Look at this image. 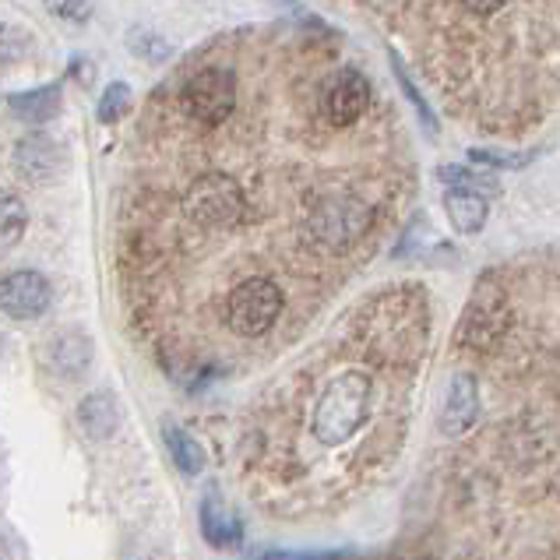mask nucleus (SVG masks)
<instances>
[{"label": "nucleus", "mask_w": 560, "mask_h": 560, "mask_svg": "<svg viewBox=\"0 0 560 560\" xmlns=\"http://www.w3.org/2000/svg\"><path fill=\"white\" fill-rule=\"evenodd\" d=\"M117 423H120V406H117L114 395H106V392L89 395L85 402L78 406V427H82L85 434L95 438V441L114 434Z\"/></svg>", "instance_id": "nucleus-10"}, {"label": "nucleus", "mask_w": 560, "mask_h": 560, "mask_svg": "<svg viewBox=\"0 0 560 560\" xmlns=\"http://www.w3.org/2000/svg\"><path fill=\"white\" fill-rule=\"evenodd\" d=\"M124 166V317L187 388L296 346L416 195L398 106L322 22L195 46L141 106Z\"/></svg>", "instance_id": "nucleus-1"}, {"label": "nucleus", "mask_w": 560, "mask_h": 560, "mask_svg": "<svg viewBox=\"0 0 560 560\" xmlns=\"http://www.w3.org/2000/svg\"><path fill=\"white\" fill-rule=\"evenodd\" d=\"M22 54H28V36L14 25H0V68L14 63Z\"/></svg>", "instance_id": "nucleus-19"}, {"label": "nucleus", "mask_w": 560, "mask_h": 560, "mask_svg": "<svg viewBox=\"0 0 560 560\" xmlns=\"http://www.w3.org/2000/svg\"><path fill=\"white\" fill-rule=\"evenodd\" d=\"M201 533L205 539L212 542V547H236L240 542V522L226 511V504H222L219 498H208L201 504Z\"/></svg>", "instance_id": "nucleus-11"}, {"label": "nucleus", "mask_w": 560, "mask_h": 560, "mask_svg": "<svg viewBox=\"0 0 560 560\" xmlns=\"http://www.w3.org/2000/svg\"><path fill=\"white\" fill-rule=\"evenodd\" d=\"M392 71H395V78L402 82V92L412 100V109H416V117L423 120V127L430 135H438V120H434V109H430V103L423 100V92L416 89V82H412V74H409V68H406V60L398 57V54H392Z\"/></svg>", "instance_id": "nucleus-16"}, {"label": "nucleus", "mask_w": 560, "mask_h": 560, "mask_svg": "<svg viewBox=\"0 0 560 560\" xmlns=\"http://www.w3.org/2000/svg\"><path fill=\"white\" fill-rule=\"evenodd\" d=\"M504 331L462 363L479 423L441 479L444 539L476 560H560V247L490 268Z\"/></svg>", "instance_id": "nucleus-3"}, {"label": "nucleus", "mask_w": 560, "mask_h": 560, "mask_svg": "<svg viewBox=\"0 0 560 560\" xmlns=\"http://www.w3.org/2000/svg\"><path fill=\"white\" fill-rule=\"evenodd\" d=\"M444 215L462 236H476L483 230V222L490 215L487 198L472 195V190H447L444 195Z\"/></svg>", "instance_id": "nucleus-9"}, {"label": "nucleus", "mask_w": 560, "mask_h": 560, "mask_svg": "<svg viewBox=\"0 0 560 560\" xmlns=\"http://www.w3.org/2000/svg\"><path fill=\"white\" fill-rule=\"evenodd\" d=\"M127 106H131V89H127L124 82L109 85V89H106V95L100 100V120H106V124L120 120V114H124Z\"/></svg>", "instance_id": "nucleus-18"}, {"label": "nucleus", "mask_w": 560, "mask_h": 560, "mask_svg": "<svg viewBox=\"0 0 560 560\" xmlns=\"http://www.w3.org/2000/svg\"><path fill=\"white\" fill-rule=\"evenodd\" d=\"M476 423H479V388H476V377L469 371H455L452 384H447L444 412H441V434L452 438V441H462Z\"/></svg>", "instance_id": "nucleus-7"}, {"label": "nucleus", "mask_w": 560, "mask_h": 560, "mask_svg": "<svg viewBox=\"0 0 560 560\" xmlns=\"http://www.w3.org/2000/svg\"><path fill=\"white\" fill-rule=\"evenodd\" d=\"M54 14H63V19H89L92 8H74V4H60L54 8Z\"/></svg>", "instance_id": "nucleus-20"}, {"label": "nucleus", "mask_w": 560, "mask_h": 560, "mask_svg": "<svg viewBox=\"0 0 560 560\" xmlns=\"http://www.w3.org/2000/svg\"><path fill=\"white\" fill-rule=\"evenodd\" d=\"M430 342L420 282L366 293L268 384L236 441L240 490L279 522L353 508L402 455Z\"/></svg>", "instance_id": "nucleus-2"}, {"label": "nucleus", "mask_w": 560, "mask_h": 560, "mask_svg": "<svg viewBox=\"0 0 560 560\" xmlns=\"http://www.w3.org/2000/svg\"><path fill=\"white\" fill-rule=\"evenodd\" d=\"M438 180L444 184H452V190H472V195H498L501 184L487 177V173H472L466 166H455V163H447V166H438Z\"/></svg>", "instance_id": "nucleus-15"}, {"label": "nucleus", "mask_w": 560, "mask_h": 560, "mask_svg": "<svg viewBox=\"0 0 560 560\" xmlns=\"http://www.w3.org/2000/svg\"><path fill=\"white\" fill-rule=\"evenodd\" d=\"M50 307V282L39 271H11L0 279V311L19 322H32Z\"/></svg>", "instance_id": "nucleus-6"}, {"label": "nucleus", "mask_w": 560, "mask_h": 560, "mask_svg": "<svg viewBox=\"0 0 560 560\" xmlns=\"http://www.w3.org/2000/svg\"><path fill=\"white\" fill-rule=\"evenodd\" d=\"M11 166L25 184H46L63 173V149L50 135H25L14 141Z\"/></svg>", "instance_id": "nucleus-5"}, {"label": "nucleus", "mask_w": 560, "mask_h": 560, "mask_svg": "<svg viewBox=\"0 0 560 560\" xmlns=\"http://www.w3.org/2000/svg\"><path fill=\"white\" fill-rule=\"evenodd\" d=\"M166 444H170V455L173 462H177V469L184 476H198L201 466H205V452H201V444L187 434V430L180 427H166Z\"/></svg>", "instance_id": "nucleus-13"}, {"label": "nucleus", "mask_w": 560, "mask_h": 560, "mask_svg": "<svg viewBox=\"0 0 560 560\" xmlns=\"http://www.w3.org/2000/svg\"><path fill=\"white\" fill-rule=\"evenodd\" d=\"M11 114L22 117L28 124H39V120H50L57 109H60V89L50 85V89H39V92H25V95H11L8 100Z\"/></svg>", "instance_id": "nucleus-12"}, {"label": "nucleus", "mask_w": 560, "mask_h": 560, "mask_svg": "<svg viewBox=\"0 0 560 560\" xmlns=\"http://www.w3.org/2000/svg\"><path fill=\"white\" fill-rule=\"evenodd\" d=\"M25 222H28L25 205L14 195H8V190H0V254L19 244L25 233Z\"/></svg>", "instance_id": "nucleus-14"}, {"label": "nucleus", "mask_w": 560, "mask_h": 560, "mask_svg": "<svg viewBox=\"0 0 560 560\" xmlns=\"http://www.w3.org/2000/svg\"><path fill=\"white\" fill-rule=\"evenodd\" d=\"M395 32L455 120L529 135L560 109V4H363Z\"/></svg>", "instance_id": "nucleus-4"}, {"label": "nucleus", "mask_w": 560, "mask_h": 560, "mask_svg": "<svg viewBox=\"0 0 560 560\" xmlns=\"http://www.w3.org/2000/svg\"><path fill=\"white\" fill-rule=\"evenodd\" d=\"M472 163H487V166H504V170H522L529 166L536 152H504V149H469Z\"/></svg>", "instance_id": "nucleus-17"}, {"label": "nucleus", "mask_w": 560, "mask_h": 560, "mask_svg": "<svg viewBox=\"0 0 560 560\" xmlns=\"http://www.w3.org/2000/svg\"><path fill=\"white\" fill-rule=\"evenodd\" d=\"M46 363H50V371L60 374V377H82L85 366L92 363V342L85 339L82 331H57L50 342L43 349Z\"/></svg>", "instance_id": "nucleus-8"}]
</instances>
